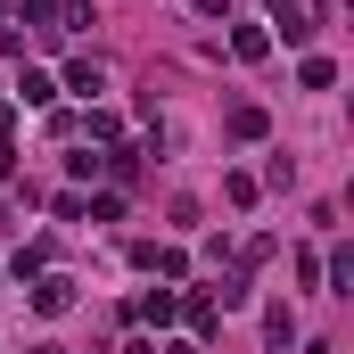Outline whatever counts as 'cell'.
I'll return each instance as SVG.
<instances>
[{
    "instance_id": "1",
    "label": "cell",
    "mask_w": 354,
    "mask_h": 354,
    "mask_svg": "<svg viewBox=\"0 0 354 354\" xmlns=\"http://www.w3.org/2000/svg\"><path fill=\"white\" fill-rule=\"evenodd\" d=\"M264 33H272V41H288V50H305V41H313V0H272Z\"/></svg>"
},
{
    "instance_id": "2",
    "label": "cell",
    "mask_w": 354,
    "mask_h": 354,
    "mask_svg": "<svg viewBox=\"0 0 354 354\" xmlns=\"http://www.w3.org/2000/svg\"><path fill=\"white\" fill-rule=\"evenodd\" d=\"M132 264L149 272V280H181V272H189V256H181V248H165V239H132Z\"/></svg>"
},
{
    "instance_id": "3",
    "label": "cell",
    "mask_w": 354,
    "mask_h": 354,
    "mask_svg": "<svg viewBox=\"0 0 354 354\" xmlns=\"http://www.w3.org/2000/svg\"><path fill=\"white\" fill-rule=\"evenodd\" d=\"M132 322H149V330L181 322V288H140V297H132Z\"/></svg>"
},
{
    "instance_id": "4",
    "label": "cell",
    "mask_w": 354,
    "mask_h": 354,
    "mask_svg": "<svg viewBox=\"0 0 354 354\" xmlns=\"http://www.w3.org/2000/svg\"><path fill=\"white\" fill-rule=\"evenodd\" d=\"M66 305H75V280H66V272H33V313H50V322H58Z\"/></svg>"
},
{
    "instance_id": "5",
    "label": "cell",
    "mask_w": 354,
    "mask_h": 354,
    "mask_svg": "<svg viewBox=\"0 0 354 354\" xmlns=\"http://www.w3.org/2000/svg\"><path fill=\"white\" fill-rule=\"evenodd\" d=\"M181 322H189V338H214V330H223V313H214V297H206V288H189V297H181Z\"/></svg>"
},
{
    "instance_id": "6",
    "label": "cell",
    "mask_w": 354,
    "mask_h": 354,
    "mask_svg": "<svg viewBox=\"0 0 354 354\" xmlns=\"http://www.w3.org/2000/svg\"><path fill=\"white\" fill-rule=\"evenodd\" d=\"M223 132H231V140H264V132H272V115L256 107V99H239V107L223 115Z\"/></svg>"
},
{
    "instance_id": "7",
    "label": "cell",
    "mask_w": 354,
    "mask_h": 354,
    "mask_svg": "<svg viewBox=\"0 0 354 354\" xmlns=\"http://www.w3.org/2000/svg\"><path fill=\"white\" fill-rule=\"evenodd\" d=\"M66 91H75V99H99V91H107V66H99V58H66Z\"/></svg>"
},
{
    "instance_id": "8",
    "label": "cell",
    "mask_w": 354,
    "mask_h": 354,
    "mask_svg": "<svg viewBox=\"0 0 354 354\" xmlns=\"http://www.w3.org/2000/svg\"><path fill=\"white\" fill-rule=\"evenodd\" d=\"M264 346H272V354L297 346V313H288V305H264Z\"/></svg>"
},
{
    "instance_id": "9",
    "label": "cell",
    "mask_w": 354,
    "mask_h": 354,
    "mask_svg": "<svg viewBox=\"0 0 354 354\" xmlns=\"http://www.w3.org/2000/svg\"><path fill=\"white\" fill-rule=\"evenodd\" d=\"M17 8V25H33V33H58V0H8Z\"/></svg>"
},
{
    "instance_id": "10",
    "label": "cell",
    "mask_w": 354,
    "mask_h": 354,
    "mask_svg": "<svg viewBox=\"0 0 354 354\" xmlns=\"http://www.w3.org/2000/svg\"><path fill=\"white\" fill-rule=\"evenodd\" d=\"M231 58H248V66L272 58V33H264V25H239V33H231Z\"/></svg>"
},
{
    "instance_id": "11",
    "label": "cell",
    "mask_w": 354,
    "mask_h": 354,
    "mask_svg": "<svg viewBox=\"0 0 354 354\" xmlns=\"http://www.w3.org/2000/svg\"><path fill=\"white\" fill-rule=\"evenodd\" d=\"M8 99H25V107H50V99H58V83H50V75H33V66H25V75H17V91H8Z\"/></svg>"
},
{
    "instance_id": "12",
    "label": "cell",
    "mask_w": 354,
    "mask_h": 354,
    "mask_svg": "<svg viewBox=\"0 0 354 354\" xmlns=\"http://www.w3.org/2000/svg\"><path fill=\"white\" fill-rule=\"evenodd\" d=\"M8 272H17V280H33V272H50V239H25V248L8 256Z\"/></svg>"
},
{
    "instance_id": "13",
    "label": "cell",
    "mask_w": 354,
    "mask_h": 354,
    "mask_svg": "<svg viewBox=\"0 0 354 354\" xmlns=\"http://www.w3.org/2000/svg\"><path fill=\"white\" fill-rule=\"evenodd\" d=\"M223 198H231V206H256V198H264V181H256V174H223Z\"/></svg>"
},
{
    "instance_id": "14",
    "label": "cell",
    "mask_w": 354,
    "mask_h": 354,
    "mask_svg": "<svg viewBox=\"0 0 354 354\" xmlns=\"http://www.w3.org/2000/svg\"><path fill=\"white\" fill-rule=\"evenodd\" d=\"M330 280H338L330 297H354V248H330Z\"/></svg>"
},
{
    "instance_id": "15",
    "label": "cell",
    "mask_w": 354,
    "mask_h": 354,
    "mask_svg": "<svg viewBox=\"0 0 354 354\" xmlns=\"http://www.w3.org/2000/svg\"><path fill=\"white\" fill-rule=\"evenodd\" d=\"M83 214H91V223H115V214H124V189H99V198H83Z\"/></svg>"
},
{
    "instance_id": "16",
    "label": "cell",
    "mask_w": 354,
    "mask_h": 354,
    "mask_svg": "<svg viewBox=\"0 0 354 354\" xmlns=\"http://www.w3.org/2000/svg\"><path fill=\"white\" fill-rule=\"evenodd\" d=\"M297 83H305V91H330V83H338V66H330V58H305V66H297Z\"/></svg>"
},
{
    "instance_id": "17",
    "label": "cell",
    "mask_w": 354,
    "mask_h": 354,
    "mask_svg": "<svg viewBox=\"0 0 354 354\" xmlns=\"http://www.w3.org/2000/svg\"><path fill=\"white\" fill-rule=\"evenodd\" d=\"M8 124H17V99H8V91H0V140H8Z\"/></svg>"
},
{
    "instance_id": "18",
    "label": "cell",
    "mask_w": 354,
    "mask_h": 354,
    "mask_svg": "<svg viewBox=\"0 0 354 354\" xmlns=\"http://www.w3.org/2000/svg\"><path fill=\"white\" fill-rule=\"evenodd\" d=\"M8 174H17V149H8V140H0V181H8Z\"/></svg>"
},
{
    "instance_id": "19",
    "label": "cell",
    "mask_w": 354,
    "mask_h": 354,
    "mask_svg": "<svg viewBox=\"0 0 354 354\" xmlns=\"http://www.w3.org/2000/svg\"><path fill=\"white\" fill-rule=\"evenodd\" d=\"M124 354H157V338H132V346H124Z\"/></svg>"
},
{
    "instance_id": "20",
    "label": "cell",
    "mask_w": 354,
    "mask_h": 354,
    "mask_svg": "<svg viewBox=\"0 0 354 354\" xmlns=\"http://www.w3.org/2000/svg\"><path fill=\"white\" fill-rule=\"evenodd\" d=\"M33 354H66V346H33Z\"/></svg>"
},
{
    "instance_id": "21",
    "label": "cell",
    "mask_w": 354,
    "mask_h": 354,
    "mask_svg": "<svg viewBox=\"0 0 354 354\" xmlns=\"http://www.w3.org/2000/svg\"><path fill=\"white\" fill-rule=\"evenodd\" d=\"M0 17H8V0H0Z\"/></svg>"
}]
</instances>
